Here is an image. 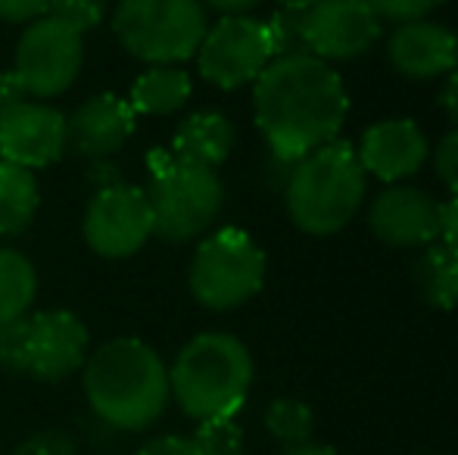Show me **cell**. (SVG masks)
<instances>
[{
    "label": "cell",
    "instance_id": "cell-1",
    "mask_svg": "<svg viewBox=\"0 0 458 455\" xmlns=\"http://www.w3.org/2000/svg\"><path fill=\"white\" fill-rule=\"evenodd\" d=\"M256 125L277 163H300L337 138L350 110L346 85L331 63L312 54L277 56L253 91Z\"/></svg>",
    "mask_w": 458,
    "mask_h": 455
},
{
    "label": "cell",
    "instance_id": "cell-2",
    "mask_svg": "<svg viewBox=\"0 0 458 455\" xmlns=\"http://www.w3.org/2000/svg\"><path fill=\"white\" fill-rule=\"evenodd\" d=\"M88 406L115 431H144L163 418L172 400L169 368L153 346L138 337H115L88 352Z\"/></svg>",
    "mask_w": 458,
    "mask_h": 455
},
{
    "label": "cell",
    "instance_id": "cell-3",
    "mask_svg": "<svg viewBox=\"0 0 458 455\" xmlns=\"http://www.w3.org/2000/svg\"><path fill=\"white\" fill-rule=\"evenodd\" d=\"M169 387L187 418H234L253 387V356L237 337L197 334L169 368Z\"/></svg>",
    "mask_w": 458,
    "mask_h": 455
},
{
    "label": "cell",
    "instance_id": "cell-4",
    "mask_svg": "<svg viewBox=\"0 0 458 455\" xmlns=\"http://www.w3.org/2000/svg\"><path fill=\"white\" fill-rule=\"evenodd\" d=\"M365 197V169L346 140H331L300 163L287 178V213L300 231L337 234L352 222Z\"/></svg>",
    "mask_w": 458,
    "mask_h": 455
},
{
    "label": "cell",
    "instance_id": "cell-5",
    "mask_svg": "<svg viewBox=\"0 0 458 455\" xmlns=\"http://www.w3.org/2000/svg\"><path fill=\"white\" fill-rule=\"evenodd\" d=\"M147 200L153 213V234L169 243H184L197 240L216 225L225 206V184L216 169L182 163L172 153H153Z\"/></svg>",
    "mask_w": 458,
    "mask_h": 455
},
{
    "label": "cell",
    "instance_id": "cell-6",
    "mask_svg": "<svg viewBox=\"0 0 458 455\" xmlns=\"http://www.w3.org/2000/svg\"><path fill=\"white\" fill-rule=\"evenodd\" d=\"M206 29L199 0H119L113 13L119 44L147 66H178L197 56Z\"/></svg>",
    "mask_w": 458,
    "mask_h": 455
},
{
    "label": "cell",
    "instance_id": "cell-7",
    "mask_svg": "<svg viewBox=\"0 0 458 455\" xmlns=\"http://www.w3.org/2000/svg\"><path fill=\"white\" fill-rule=\"evenodd\" d=\"M266 281V256L241 228H222L197 247L187 284L199 306L231 312L253 299Z\"/></svg>",
    "mask_w": 458,
    "mask_h": 455
},
{
    "label": "cell",
    "instance_id": "cell-8",
    "mask_svg": "<svg viewBox=\"0 0 458 455\" xmlns=\"http://www.w3.org/2000/svg\"><path fill=\"white\" fill-rule=\"evenodd\" d=\"M85 66V35L54 16H41L25 25L19 38L13 75L25 97L50 100L66 94Z\"/></svg>",
    "mask_w": 458,
    "mask_h": 455
},
{
    "label": "cell",
    "instance_id": "cell-9",
    "mask_svg": "<svg viewBox=\"0 0 458 455\" xmlns=\"http://www.w3.org/2000/svg\"><path fill=\"white\" fill-rule=\"evenodd\" d=\"M272 60L266 22L250 16H222L206 29L197 50L199 75L222 91H237L256 81Z\"/></svg>",
    "mask_w": 458,
    "mask_h": 455
},
{
    "label": "cell",
    "instance_id": "cell-10",
    "mask_svg": "<svg viewBox=\"0 0 458 455\" xmlns=\"http://www.w3.org/2000/svg\"><path fill=\"white\" fill-rule=\"evenodd\" d=\"M85 240L103 259H128L140 253L153 237V213L144 188L115 181L97 188L85 209Z\"/></svg>",
    "mask_w": 458,
    "mask_h": 455
},
{
    "label": "cell",
    "instance_id": "cell-11",
    "mask_svg": "<svg viewBox=\"0 0 458 455\" xmlns=\"http://www.w3.org/2000/svg\"><path fill=\"white\" fill-rule=\"evenodd\" d=\"M85 322L69 309L25 316V375L44 383H60L88 362Z\"/></svg>",
    "mask_w": 458,
    "mask_h": 455
},
{
    "label": "cell",
    "instance_id": "cell-12",
    "mask_svg": "<svg viewBox=\"0 0 458 455\" xmlns=\"http://www.w3.org/2000/svg\"><path fill=\"white\" fill-rule=\"evenodd\" d=\"M380 38V19L362 0H318L302 13L306 54L318 60H356Z\"/></svg>",
    "mask_w": 458,
    "mask_h": 455
},
{
    "label": "cell",
    "instance_id": "cell-13",
    "mask_svg": "<svg viewBox=\"0 0 458 455\" xmlns=\"http://www.w3.org/2000/svg\"><path fill=\"white\" fill-rule=\"evenodd\" d=\"M66 153V115L44 100H19L0 113V159L22 169L54 165Z\"/></svg>",
    "mask_w": 458,
    "mask_h": 455
},
{
    "label": "cell",
    "instance_id": "cell-14",
    "mask_svg": "<svg viewBox=\"0 0 458 455\" xmlns=\"http://www.w3.org/2000/svg\"><path fill=\"white\" fill-rule=\"evenodd\" d=\"M374 237L390 247H430L440 240V203L418 188H386L368 209Z\"/></svg>",
    "mask_w": 458,
    "mask_h": 455
},
{
    "label": "cell",
    "instance_id": "cell-15",
    "mask_svg": "<svg viewBox=\"0 0 458 455\" xmlns=\"http://www.w3.org/2000/svg\"><path fill=\"white\" fill-rule=\"evenodd\" d=\"M138 115L119 94L88 97L72 115H66V150L91 159H109L128 144Z\"/></svg>",
    "mask_w": 458,
    "mask_h": 455
},
{
    "label": "cell",
    "instance_id": "cell-16",
    "mask_svg": "<svg viewBox=\"0 0 458 455\" xmlns=\"http://www.w3.org/2000/svg\"><path fill=\"white\" fill-rule=\"evenodd\" d=\"M428 159V138L411 119H386L365 131L359 163L374 178L393 184L415 175Z\"/></svg>",
    "mask_w": 458,
    "mask_h": 455
},
{
    "label": "cell",
    "instance_id": "cell-17",
    "mask_svg": "<svg viewBox=\"0 0 458 455\" xmlns=\"http://www.w3.org/2000/svg\"><path fill=\"white\" fill-rule=\"evenodd\" d=\"M390 63L405 79H437L458 69V35L446 25L428 22H403L390 35Z\"/></svg>",
    "mask_w": 458,
    "mask_h": 455
},
{
    "label": "cell",
    "instance_id": "cell-18",
    "mask_svg": "<svg viewBox=\"0 0 458 455\" xmlns=\"http://www.w3.org/2000/svg\"><path fill=\"white\" fill-rule=\"evenodd\" d=\"M231 147H234V125L228 122V115L206 110L187 115L178 125L172 138V156L203 169H218L228 159Z\"/></svg>",
    "mask_w": 458,
    "mask_h": 455
},
{
    "label": "cell",
    "instance_id": "cell-19",
    "mask_svg": "<svg viewBox=\"0 0 458 455\" xmlns=\"http://www.w3.org/2000/svg\"><path fill=\"white\" fill-rule=\"evenodd\" d=\"M191 75L178 66H147L134 79L128 106L134 115H172L191 100Z\"/></svg>",
    "mask_w": 458,
    "mask_h": 455
},
{
    "label": "cell",
    "instance_id": "cell-20",
    "mask_svg": "<svg viewBox=\"0 0 458 455\" xmlns=\"http://www.w3.org/2000/svg\"><path fill=\"white\" fill-rule=\"evenodd\" d=\"M41 188L31 169L0 159V237H16L35 222Z\"/></svg>",
    "mask_w": 458,
    "mask_h": 455
},
{
    "label": "cell",
    "instance_id": "cell-21",
    "mask_svg": "<svg viewBox=\"0 0 458 455\" xmlns=\"http://www.w3.org/2000/svg\"><path fill=\"white\" fill-rule=\"evenodd\" d=\"M415 291L434 309H455L458 306V249L446 243H430L415 262Z\"/></svg>",
    "mask_w": 458,
    "mask_h": 455
},
{
    "label": "cell",
    "instance_id": "cell-22",
    "mask_svg": "<svg viewBox=\"0 0 458 455\" xmlns=\"http://www.w3.org/2000/svg\"><path fill=\"white\" fill-rule=\"evenodd\" d=\"M38 297V272L25 253L0 247V324L25 318Z\"/></svg>",
    "mask_w": 458,
    "mask_h": 455
},
{
    "label": "cell",
    "instance_id": "cell-23",
    "mask_svg": "<svg viewBox=\"0 0 458 455\" xmlns=\"http://www.w3.org/2000/svg\"><path fill=\"white\" fill-rule=\"evenodd\" d=\"M266 431L272 434L277 443L290 446H302L312 440V427H315V415L312 409L302 400H293V396H281L272 406L266 409Z\"/></svg>",
    "mask_w": 458,
    "mask_h": 455
},
{
    "label": "cell",
    "instance_id": "cell-24",
    "mask_svg": "<svg viewBox=\"0 0 458 455\" xmlns=\"http://www.w3.org/2000/svg\"><path fill=\"white\" fill-rule=\"evenodd\" d=\"M193 443L203 455H243V431L234 418L199 421Z\"/></svg>",
    "mask_w": 458,
    "mask_h": 455
},
{
    "label": "cell",
    "instance_id": "cell-25",
    "mask_svg": "<svg viewBox=\"0 0 458 455\" xmlns=\"http://www.w3.org/2000/svg\"><path fill=\"white\" fill-rule=\"evenodd\" d=\"M268 47L272 56H296L306 54V41H302V13L293 10H277L272 19L266 22Z\"/></svg>",
    "mask_w": 458,
    "mask_h": 455
},
{
    "label": "cell",
    "instance_id": "cell-26",
    "mask_svg": "<svg viewBox=\"0 0 458 455\" xmlns=\"http://www.w3.org/2000/svg\"><path fill=\"white\" fill-rule=\"evenodd\" d=\"M103 13H106V0H50L47 4V16L60 19L81 35L103 22Z\"/></svg>",
    "mask_w": 458,
    "mask_h": 455
},
{
    "label": "cell",
    "instance_id": "cell-27",
    "mask_svg": "<svg viewBox=\"0 0 458 455\" xmlns=\"http://www.w3.org/2000/svg\"><path fill=\"white\" fill-rule=\"evenodd\" d=\"M362 4L380 19V22H384V19H390V22L403 25V22H418V19H428L430 13L443 4V0H362Z\"/></svg>",
    "mask_w": 458,
    "mask_h": 455
},
{
    "label": "cell",
    "instance_id": "cell-28",
    "mask_svg": "<svg viewBox=\"0 0 458 455\" xmlns=\"http://www.w3.org/2000/svg\"><path fill=\"white\" fill-rule=\"evenodd\" d=\"M0 368L25 375V318L0 324Z\"/></svg>",
    "mask_w": 458,
    "mask_h": 455
},
{
    "label": "cell",
    "instance_id": "cell-29",
    "mask_svg": "<svg viewBox=\"0 0 458 455\" xmlns=\"http://www.w3.org/2000/svg\"><path fill=\"white\" fill-rule=\"evenodd\" d=\"M16 455H79L72 434L60 431V427H47V431L31 434L25 443H19Z\"/></svg>",
    "mask_w": 458,
    "mask_h": 455
},
{
    "label": "cell",
    "instance_id": "cell-30",
    "mask_svg": "<svg viewBox=\"0 0 458 455\" xmlns=\"http://www.w3.org/2000/svg\"><path fill=\"white\" fill-rule=\"evenodd\" d=\"M437 172H440V178L458 197V128L449 131L446 138L440 140V147H437Z\"/></svg>",
    "mask_w": 458,
    "mask_h": 455
},
{
    "label": "cell",
    "instance_id": "cell-31",
    "mask_svg": "<svg viewBox=\"0 0 458 455\" xmlns=\"http://www.w3.org/2000/svg\"><path fill=\"white\" fill-rule=\"evenodd\" d=\"M47 4L50 0H0V19L4 22H35V19L47 16Z\"/></svg>",
    "mask_w": 458,
    "mask_h": 455
},
{
    "label": "cell",
    "instance_id": "cell-32",
    "mask_svg": "<svg viewBox=\"0 0 458 455\" xmlns=\"http://www.w3.org/2000/svg\"><path fill=\"white\" fill-rule=\"evenodd\" d=\"M138 455H203L193 437H178V434H165V437H153L144 443Z\"/></svg>",
    "mask_w": 458,
    "mask_h": 455
},
{
    "label": "cell",
    "instance_id": "cell-33",
    "mask_svg": "<svg viewBox=\"0 0 458 455\" xmlns=\"http://www.w3.org/2000/svg\"><path fill=\"white\" fill-rule=\"evenodd\" d=\"M440 240L458 249V197L440 203Z\"/></svg>",
    "mask_w": 458,
    "mask_h": 455
},
{
    "label": "cell",
    "instance_id": "cell-34",
    "mask_svg": "<svg viewBox=\"0 0 458 455\" xmlns=\"http://www.w3.org/2000/svg\"><path fill=\"white\" fill-rule=\"evenodd\" d=\"M19 100H29V97H25L22 85L16 81L13 69H10V72H0V113H4L6 106L19 104Z\"/></svg>",
    "mask_w": 458,
    "mask_h": 455
},
{
    "label": "cell",
    "instance_id": "cell-35",
    "mask_svg": "<svg viewBox=\"0 0 458 455\" xmlns=\"http://www.w3.org/2000/svg\"><path fill=\"white\" fill-rule=\"evenodd\" d=\"M440 106L443 113L449 115V119L458 125V69H453L446 79V85H443V94H440Z\"/></svg>",
    "mask_w": 458,
    "mask_h": 455
},
{
    "label": "cell",
    "instance_id": "cell-36",
    "mask_svg": "<svg viewBox=\"0 0 458 455\" xmlns=\"http://www.w3.org/2000/svg\"><path fill=\"white\" fill-rule=\"evenodd\" d=\"M203 6H212V10L225 13V16H247L253 6H259L262 0H199Z\"/></svg>",
    "mask_w": 458,
    "mask_h": 455
},
{
    "label": "cell",
    "instance_id": "cell-37",
    "mask_svg": "<svg viewBox=\"0 0 458 455\" xmlns=\"http://www.w3.org/2000/svg\"><path fill=\"white\" fill-rule=\"evenodd\" d=\"M284 455H337V450H334V446L312 443V440H309V443H302V446H290Z\"/></svg>",
    "mask_w": 458,
    "mask_h": 455
},
{
    "label": "cell",
    "instance_id": "cell-38",
    "mask_svg": "<svg viewBox=\"0 0 458 455\" xmlns=\"http://www.w3.org/2000/svg\"><path fill=\"white\" fill-rule=\"evenodd\" d=\"M277 4L284 6V10H293V13H306L309 6H315L318 0H277Z\"/></svg>",
    "mask_w": 458,
    "mask_h": 455
}]
</instances>
